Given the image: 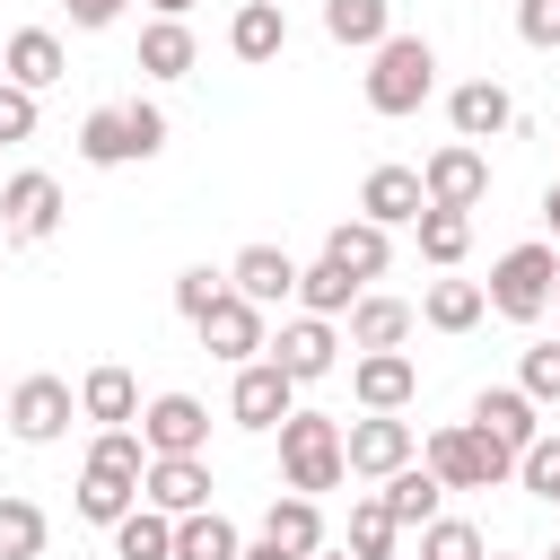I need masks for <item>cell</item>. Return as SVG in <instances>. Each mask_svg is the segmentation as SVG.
I'll use <instances>...</instances> for the list:
<instances>
[{"instance_id":"cell-1","label":"cell","mask_w":560,"mask_h":560,"mask_svg":"<svg viewBox=\"0 0 560 560\" xmlns=\"http://www.w3.org/2000/svg\"><path fill=\"white\" fill-rule=\"evenodd\" d=\"M429 88H438V52H429V35H385L376 52H368V114H420L429 105Z\"/></svg>"},{"instance_id":"cell-2","label":"cell","mask_w":560,"mask_h":560,"mask_svg":"<svg viewBox=\"0 0 560 560\" xmlns=\"http://www.w3.org/2000/svg\"><path fill=\"white\" fill-rule=\"evenodd\" d=\"M280 481L306 490V499H324V490L350 481V464H341V420H332V411H289V420H280Z\"/></svg>"},{"instance_id":"cell-3","label":"cell","mask_w":560,"mask_h":560,"mask_svg":"<svg viewBox=\"0 0 560 560\" xmlns=\"http://www.w3.org/2000/svg\"><path fill=\"white\" fill-rule=\"evenodd\" d=\"M551 271H560V254L534 236V245H508L499 262H490V280H481V298H490V315L499 324H542L551 315Z\"/></svg>"},{"instance_id":"cell-4","label":"cell","mask_w":560,"mask_h":560,"mask_svg":"<svg viewBox=\"0 0 560 560\" xmlns=\"http://www.w3.org/2000/svg\"><path fill=\"white\" fill-rule=\"evenodd\" d=\"M420 464H429L446 490H499V481H516V455H508L499 438H481L472 420H446V429H429Z\"/></svg>"},{"instance_id":"cell-5","label":"cell","mask_w":560,"mask_h":560,"mask_svg":"<svg viewBox=\"0 0 560 560\" xmlns=\"http://www.w3.org/2000/svg\"><path fill=\"white\" fill-rule=\"evenodd\" d=\"M70 411H79V394H70L61 376H44V368H35V376H18V385H9V402H0V420H9V438H18V446H52V438L70 429Z\"/></svg>"},{"instance_id":"cell-6","label":"cell","mask_w":560,"mask_h":560,"mask_svg":"<svg viewBox=\"0 0 560 560\" xmlns=\"http://www.w3.org/2000/svg\"><path fill=\"white\" fill-rule=\"evenodd\" d=\"M420 455V438H411V420H394V411H359L350 429H341V464L359 472V481H385V472H402Z\"/></svg>"},{"instance_id":"cell-7","label":"cell","mask_w":560,"mask_h":560,"mask_svg":"<svg viewBox=\"0 0 560 560\" xmlns=\"http://www.w3.org/2000/svg\"><path fill=\"white\" fill-rule=\"evenodd\" d=\"M52 228H61V184H52L44 166L9 175V184H0V245H44Z\"/></svg>"},{"instance_id":"cell-8","label":"cell","mask_w":560,"mask_h":560,"mask_svg":"<svg viewBox=\"0 0 560 560\" xmlns=\"http://www.w3.org/2000/svg\"><path fill=\"white\" fill-rule=\"evenodd\" d=\"M192 332H201V350H210V359H228V368L262 359V341H271V332H262V306H254V298H236V289H219V298L192 315Z\"/></svg>"},{"instance_id":"cell-9","label":"cell","mask_w":560,"mask_h":560,"mask_svg":"<svg viewBox=\"0 0 560 560\" xmlns=\"http://www.w3.org/2000/svg\"><path fill=\"white\" fill-rule=\"evenodd\" d=\"M289 411H298V376H280L271 359H245V368H236V385H228V420H236V429H254V438H271Z\"/></svg>"},{"instance_id":"cell-10","label":"cell","mask_w":560,"mask_h":560,"mask_svg":"<svg viewBox=\"0 0 560 560\" xmlns=\"http://www.w3.org/2000/svg\"><path fill=\"white\" fill-rule=\"evenodd\" d=\"M420 192H429L438 210H481V201H490V158H481L472 140H446V149H429Z\"/></svg>"},{"instance_id":"cell-11","label":"cell","mask_w":560,"mask_h":560,"mask_svg":"<svg viewBox=\"0 0 560 560\" xmlns=\"http://www.w3.org/2000/svg\"><path fill=\"white\" fill-rule=\"evenodd\" d=\"M262 359H271L280 376L315 385V376H332V359H341V332H332V315H289V324L262 341Z\"/></svg>"},{"instance_id":"cell-12","label":"cell","mask_w":560,"mask_h":560,"mask_svg":"<svg viewBox=\"0 0 560 560\" xmlns=\"http://www.w3.org/2000/svg\"><path fill=\"white\" fill-rule=\"evenodd\" d=\"M140 446H149V455H201V446H210L201 394H158V402H140Z\"/></svg>"},{"instance_id":"cell-13","label":"cell","mask_w":560,"mask_h":560,"mask_svg":"<svg viewBox=\"0 0 560 560\" xmlns=\"http://www.w3.org/2000/svg\"><path fill=\"white\" fill-rule=\"evenodd\" d=\"M472 429L499 438L508 455H525V446L542 438V402H534L525 385H481V394H472Z\"/></svg>"},{"instance_id":"cell-14","label":"cell","mask_w":560,"mask_h":560,"mask_svg":"<svg viewBox=\"0 0 560 560\" xmlns=\"http://www.w3.org/2000/svg\"><path fill=\"white\" fill-rule=\"evenodd\" d=\"M350 394H359V411H402V402L420 394L411 350H359V359H350Z\"/></svg>"},{"instance_id":"cell-15","label":"cell","mask_w":560,"mask_h":560,"mask_svg":"<svg viewBox=\"0 0 560 560\" xmlns=\"http://www.w3.org/2000/svg\"><path fill=\"white\" fill-rule=\"evenodd\" d=\"M140 499H149L158 516H192V508H210V464H201V455H149Z\"/></svg>"},{"instance_id":"cell-16","label":"cell","mask_w":560,"mask_h":560,"mask_svg":"<svg viewBox=\"0 0 560 560\" xmlns=\"http://www.w3.org/2000/svg\"><path fill=\"white\" fill-rule=\"evenodd\" d=\"M0 79H18V88H52V79H70V52H61V35L52 26H18L9 44H0Z\"/></svg>"},{"instance_id":"cell-17","label":"cell","mask_w":560,"mask_h":560,"mask_svg":"<svg viewBox=\"0 0 560 560\" xmlns=\"http://www.w3.org/2000/svg\"><path fill=\"white\" fill-rule=\"evenodd\" d=\"M446 122H455V140L481 149V140H499V131L516 122V96H508L499 79H464V88L446 96Z\"/></svg>"},{"instance_id":"cell-18","label":"cell","mask_w":560,"mask_h":560,"mask_svg":"<svg viewBox=\"0 0 560 560\" xmlns=\"http://www.w3.org/2000/svg\"><path fill=\"white\" fill-rule=\"evenodd\" d=\"M420 210H429L420 166H368V184H359V219H376V228H411Z\"/></svg>"},{"instance_id":"cell-19","label":"cell","mask_w":560,"mask_h":560,"mask_svg":"<svg viewBox=\"0 0 560 560\" xmlns=\"http://www.w3.org/2000/svg\"><path fill=\"white\" fill-rule=\"evenodd\" d=\"M228 289H236V298H254V306L271 315L280 298H298V262H289L280 245H245V254L228 262Z\"/></svg>"},{"instance_id":"cell-20","label":"cell","mask_w":560,"mask_h":560,"mask_svg":"<svg viewBox=\"0 0 560 560\" xmlns=\"http://www.w3.org/2000/svg\"><path fill=\"white\" fill-rule=\"evenodd\" d=\"M79 420H96V429H131L140 420V385H131V368H88L79 376Z\"/></svg>"},{"instance_id":"cell-21","label":"cell","mask_w":560,"mask_h":560,"mask_svg":"<svg viewBox=\"0 0 560 560\" xmlns=\"http://www.w3.org/2000/svg\"><path fill=\"white\" fill-rule=\"evenodd\" d=\"M228 52H236V61H280V52H289V9H280V0H245V9L228 18Z\"/></svg>"},{"instance_id":"cell-22","label":"cell","mask_w":560,"mask_h":560,"mask_svg":"<svg viewBox=\"0 0 560 560\" xmlns=\"http://www.w3.org/2000/svg\"><path fill=\"white\" fill-rule=\"evenodd\" d=\"M324 254H332V262H341V271L368 289V280L394 262V228H376V219H341V228L324 236Z\"/></svg>"},{"instance_id":"cell-23","label":"cell","mask_w":560,"mask_h":560,"mask_svg":"<svg viewBox=\"0 0 560 560\" xmlns=\"http://www.w3.org/2000/svg\"><path fill=\"white\" fill-rule=\"evenodd\" d=\"M376 499H385V516H394L402 534H420V525L438 516V499H446V481H438V472H429V464L411 455L402 472H385V490H376Z\"/></svg>"},{"instance_id":"cell-24","label":"cell","mask_w":560,"mask_h":560,"mask_svg":"<svg viewBox=\"0 0 560 560\" xmlns=\"http://www.w3.org/2000/svg\"><path fill=\"white\" fill-rule=\"evenodd\" d=\"M79 158H88V166H131V158H149L140 131H131V105H96V114L79 122Z\"/></svg>"},{"instance_id":"cell-25","label":"cell","mask_w":560,"mask_h":560,"mask_svg":"<svg viewBox=\"0 0 560 560\" xmlns=\"http://www.w3.org/2000/svg\"><path fill=\"white\" fill-rule=\"evenodd\" d=\"M411 315H420L429 332H472V324L490 315V298H481V280H429Z\"/></svg>"},{"instance_id":"cell-26","label":"cell","mask_w":560,"mask_h":560,"mask_svg":"<svg viewBox=\"0 0 560 560\" xmlns=\"http://www.w3.org/2000/svg\"><path fill=\"white\" fill-rule=\"evenodd\" d=\"M262 542H280V551H324V508L306 499V490H280L271 508H262Z\"/></svg>"},{"instance_id":"cell-27","label":"cell","mask_w":560,"mask_h":560,"mask_svg":"<svg viewBox=\"0 0 560 560\" xmlns=\"http://www.w3.org/2000/svg\"><path fill=\"white\" fill-rule=\"evenodd\" d=\"M192 61H201V44H192L184 18H149L140 26V70L149 79H192Z\"/></svg>"},{"instance_id":"cell-28","label":"cell","mask_w":560,"mask_h":560,"mask_svg":"<svg viewBox=\"0 0 560 560\" xmlns=\"http://www.w3.org/2000/svg\"><path fill=\"white\" fill-rule=\"evenodd\" d=\"M411 324H420V315H411L402 298H368V289H359V306H350V350H402Z\"/></svg>"},{"instance_id":"cell-29","label":"cell","mask_w":560,"mask_h":560,"mask_svg":"<svg viewBox=\"0 0 560 560\" xmlns=\"http://www.w3.org/2000/svg\"><path fill=\"white\" fill-rule=\"evenodd\" d=\"M105 534H114V560H175V516H158L149 499H140V508H122Z\"/></svg>"},{"instance_id":"cell-30","label":"cell","mask_w":560,"mask_h":560,"mask_svg":"<svg viewBox=\"0 0 560 560\" xmlns=\"http://www.w3.org/2000/svg\"><path fill=\"white\" fill-rule=\"evenodd\" d=\"M324 35L350 52H376L394 35V0H324Z\"/></svg>"},{"instance_id":"cell-31","label":"cell","mask_w":560,"mask_h":560,"mask_svg":"<svg viewBox=\"0 0 560 560\" xmlns=\"http://www.w3.org/2000/svg\"><path fill=\"white\" fill-rule=\"evenodd\" d=\"M411 236H420V262L455 271V262L472 254V210H438V201H429V210L411 219Z\"/></svg>"},{"instance_id":"cell-32","label":"cell","mask_w":560,"mask_h":560,"mask_svg":"<svg viewBox=\"0 0 560 560\" xmlns=\"http://www.w3.org/2000/svg\"><path fill=\"white\" fill-rule=\"evenodd\" d=\"M245 551V534L219 516V508H192V516H175V560H236Z\"/></svg>"},{"instance_id":"cell-33","label":"cell","mask_w":560,"mask_h":560,"mask_svg":"<svg viewBox=\"0 0 560 560\" xmlns=\"http://www.w3.org/2000/svg\"><path fill=\"white\" fill-rule=\"evenodd\" d=\"M298 306H306V315H350V306H359V280H350L332 254H315V262L298 271Z\"/></svg>"},{"instance_id":"cell-34","label":"cell","mask_w":560,"mask_h":560,"mask_svg":"<svg viewBox=\"0 0 560 560\" xmlns=\"http://www.w3.org/2000/svg\"><path fill=\"white\" fill-rule=\"evenodd\" d=\"M44 508L35 499H18V490H0V560H44Z\"/></svg>"},{"instance_id":"cell-35","label":"cell","mask_w":560,"mask_h":560,"mask_svg":"<svg viewBox=\"0 0 560 560\" xmlns=\"http://www.w3.org/2000/svg\"><path fill=\"white\" fill-rule=\"evenodd\" d=\"M122 508H140V481H122V472H96V464H79V516H88V525H114Z\"/></svg>"},{"instance_id":"cell-36","label":"cell","mask_w":560,"mask_h":560,"mask_svg":"<svg viewBox=\"0 0 560 560\" xmlns=\"http://www.w3.org/2000/svg\"><path fill=\"white\" fill-rule=\"evenodd\" d=\"M394 542H402V525L385 516V499H359V508H350V542H341V551H350V560H394Z\"/></svg>"},{"instance_id":"cell-37","label":"cell","mask_w":560,"mask_h":560,"mask_svg":"<svg viewBox=\"0 0 560 560\" xmlns=\"http://www.w3.org/2000/svg\"><path fill=\"white\" fill-rule=\"evenodd\" d=\"M88 464H96V472H122V481H140V472H149V446H140V429H96Z\"/></svg>"},{"instance_id":"cell-38","label":"cell","mask_w":560,"mask_h":560,"mask_svg":"<svg viewBox=\"0 0 560 560\" xmlns=\"http://www.w3.org/2000/svg\"><path fill=\"white\" fill-rule=\"evenodd\" d=\"M420 560H481V525H464V516H429V525H420Z\"/></svg>"},{"instance_id":"cell-39","label":"cell","mask_w":560,"mask_h":560,"mask_svg":"<svg viewBox=\"0 0 560 560\" xmlns=\"http://www.w3.org/2000/svg\"><path fill=\"white\" fill-rule=\"evenodd\" d=\"M516 481H525L534 499H551V490H560V438H551V429H542V438L516 455Z\"/></svg>"},{"instance_id":"cell-40","label":"cell","mask_w":560,"mask_h":560,"mask_svg":"<svg viewBox=\"0 0 560 560\" xmlns=\"http://www.w3.org/2000/svg\"><path fill=\"white\" fill-rule=\"evenodd\" d=\"M516 385H525L534 402H560V341H534V350L516 359Z\"/></svg>"},{"instance_id":"cell-41","label":"cell","mask_w":560,"mask_h":560,"mask_svg":"<svg viewBox=\"0 0 560 560\" xmlns=\"http://www.w3.org/2000/svg\"><path fill=\"white\" fill-rule=\"evenodd\" d=\"M219 289H228V271H210V262H192V271H175V315L192 324V315H201V306H210Z\"/></svg>"},{"instance_id":"cell-42","label":"cell","mask_w":560,"mask_h":560,"mask_svg":"<svg viewBox=\"0 0 560 560\" xmlns=\"http://www.w3.org/2000/svg\"><path fill=\"white\" fill-rule=\"evenodd\" d=\"M0 140H35V88L0 79Z\"/></svg>"},{"instance_id":"cell-43","label":"cell","mask_w":560,"mask_h":560,"mask_svg":"<svg viewBox=\"0 0 560 560\" xmlns=\"http://www.w3.org/2000/svg\"><path fill=\"white\" fill-rule=\"evenodd\" d=\"M516 35L542 44V52H560V0H516Z\"/></svg>"},{"instance_id":"cell-44","label":"cell","mask_w":560,"mask_h":560,"mask_svg":"<svg viewBox=\"0 0 560 560\" xmlns=\"http://www.w3.org/2000/svg\"><path fill=\"white\" fill-rule=\"evenodd\" d=\"M61 9H70V26H79V35H96V26H114L131 0H61Z\"/></svg>"},{"instance_id":"cell-45","label":"cell","mask_w":560,"mask_h":560,"mask_svg":"<svg viewBox=\"0 0 560 560\" xmlns=\"http://www.w3.org/2000/svg\"><path fill=\"white\" fill-rule=\"evenodd\" d=\"M236 560H298V551H280V542H245Z\"/></svg>"},{"instance_id":"cell-46","label":"cell","mask_w":560,"mask_h":560,"mask_svg":"<svg viewBox=\"0 0 560 560\" xmlns=\"http://www.w3.org/2000/svg\"><path fill=\"white\" fill-rule=\"evenodd\" d=\"M149 9H158V18H192V0H149Z\"/></svg>"},{"instance_id":"cell-47","label":"cell","mask_w":560,"mask_h":560,"mask_svg":"<svg viewBox=\"0 0 560 560\" xmlns=\"http://www.w3.org/2000/svg\"><path fill=\"white\" fill-rule=\"evenodd\" d=\"M542 219H551V236H560V184H551V192H542Z\"/></svg>"},{"instance_id":"cell-48","label":"cell","mask_w":560,"mask_h":560,"mask_svg":"<svg viewBox=\"0 0 560 560\" xmlns=\"http://www.w3.org/2000/svg\"><path fill=\"white\" fill-rule=\"evenodd\" d=\"M306 560H350V551H306Z\"/></svg>"},{"instance_id":"cell-49","label":"cell","mask_w":560,"mask_h":560,"mask_svg":"<svg viewBox=\"0 0 560 560\" xmlns=\"http://www.w3.org/2000/svg\"><path fill=\"white\" fill-rule=\"evenodd\" d=\"M551 306H560V271H551Z\"/></svg>"},{"instance_id":"cell-50","label":"cell","mask_w":560,"mask_h":560,"mask_svg":"<svg viewBox=\"0 0 560 560\" xmlns=\"http://www.w3.org/2000/svg\"><path fill=\"white\" fill-rule=\"evenodd\" d=\"M551 560H560V542H551Z\"/></svg>"},{"instance_id":"cell-51","label":"cell","mask_w":560,"mask_h":560,"mask_svg":"<svg viewBox=\"0 0 560 560\" xmlns=\"http://www.w3.org/2000/svg\"><path fill=\"white\" fill-rule=\"evenodd\" d=\"M551 508H560V490H551Z\"/></svg>"},{"instance_id":"cell-52","label":"cell","mask_w":560,"mask_h":560,"mask_svg":"<svg viewBox=\"0 0 560 560\" xmlns=\"http://www.w3.org/2000/svg\"><path fill=\"white\" fill-rule=\"evenodd\" d=\"M481 560H499V551H481Z\"/></svg>"},{"instance_id":"cell-53","label":"cell","mask_w":560,"mask_h":560,"mask_svg":"<svg viewBox=\"0 0 560 560\" xmlns=\"http://www.w3.org/2000/svg\"><path fill=\"white\" fill-rule=\"evenodd\" d=\"M0 402H9V385H0Z\"/></svg>"}]
</instances>
